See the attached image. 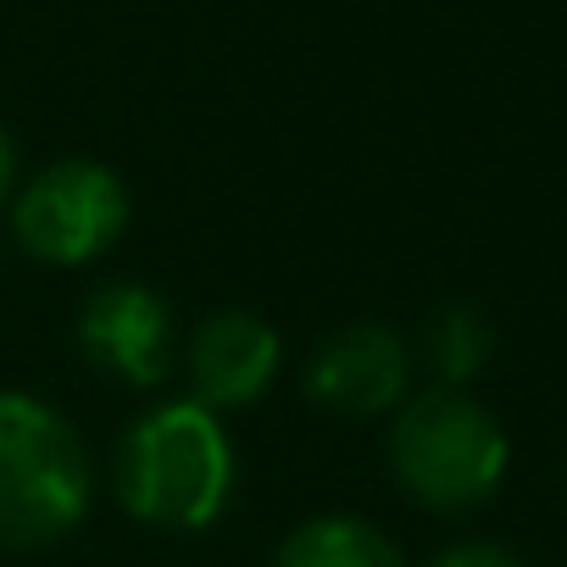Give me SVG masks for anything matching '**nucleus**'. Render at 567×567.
Returning <instances> with one entry per match:
<instances>
[{"label": "nucleus", "mask_w": 567, "mask_h": 567, "mask_svg": "<svg viewBox=\"0 0 567 567\" xmlns=\"http://www.w3.org/2000/svg\"><path fill=\"white\" fill-rule=\"evenodd\" d=\"M234 440L217 412L189 395L151 401L112 445V495L117 506L162 534H200L234 501Z\"/></svg>", "instance_id": "nucleus-1"}, {"label": "nucleus", "mask_w": 567, "mask_h": 567, "mask_svg": "<svg viewBox=\"0 0 567 567\" xmlns=\"http://www.w3.org/2000/svg\"><path fill=\"white\" fill-rule=\"evenodd\" d=\"M95 501V462L68 412L0 390V550L68 539Z\"/></svg>", "instance_id": "nucleus-2"}, {"label": "nucleus", "mask_w": 567, "mask_h": 567, "mask_svg": "<svg viewBox=\"0 0 567 567\" xmlns=\"http://www.w3.org/2000/svg\"><path fill=\"white\" fill-rule=\"evenodd\" d=\"M506 434L467 390H412L390 412V473L429 512H473L506 478Z\"/></svg>", "instance_id": "nucleus-3"}, {"label": "nucleus", "mask_w": 567, "mask_h": 567, "mask_svg": "<svg viewBox=\"0 0 567 567\" xmlns=\"http://www.w3.org/2000/svg\"><path fill=\"white\" fill-rule=\"evenodd\" d=\"M128 217H134V195L123 173L95 156L45 162L34 178H18V195L7 206L12 239L45 267L101 261L128 234Z\"/></svg>", "instance_id": "nucleus-4"}, {"label": "nucleus", "mask_w": 567, "mask_h": 567, "mask_svg": "<svg viewBox=\"0 0 567 567\" xmlns=\"http://www.w3.org/2000/svg\"><path fill=\"white\" fill-rule=\"evenodd\" d=\"M79 351L128 390H162L178 373L184 329L173 301L156 284L140 278H106L84 296L79 312Z\"/></svg>", "instance_id": "nucleus-5"}, {"label": "nucleus", "mask_w": 567, "mask_h": 567, "mask_svg": "<svg viewBox=\"0 0 567 567\" xmlns=\"http://www.w3.org/2000/svg\"><path fill=\"white\" fill-rule=\"evenodd\" d=\"M417 379V357L412 340L390 323H346L334 334L318 340V351L307 357L301 390L312 406L334 412V417H384L412 395Z\"/></svg>", "instance_id": "nucleus-6"}, {"label": "nucleus", "mask_w": 567, "mask_h": 567, "mask_svg": "<svg viewBox=\"0 0 567 567\" xmlns=\"http://www.w3.org/2000/svg\"><path fill=\"white\" fill-rule=\"evenodd\" d=\"M284 368V340L267 318L245 312V307H217L206 312L178 351V373H184V395L206 412H245L256 406L272 379Z\"/></svg>", "instance_id": "nucleus-7"}, {"label": "nucleus", "mask_w": 567, "mask_h": 567, "mask_svg": "<svg viewBox=\"0 0 567 567\" xmlns=\"http://www.w3.org/2000/svg\"><path fill=\"white\" fill-rule=\"evenodd\" d=\"M267 567H406V556L379 523L351 512H323L284 534Z\"/></svg>", "instance_id": "nucleus-8"}, {"label": "nucleus", "mask_w": 567, "mask_h": 567, "mask_svg": "<svg viewBox=\"0 0 567 567\" xmlns=\"http://www.w3.org/2000/svg\"><path fill=\"white\" fill-rule=\"evenodd\" d=\"M489 351H495V329H489V318H484L473 301L440 307V312L429 318L423 340L412 346V357H417V368L429 373V384H445V390H467V384L484 373Z\"/></svg>", "instance_id": "nucleus-9"}, {"label": "nucleus", "mask_w": 567, "mask_h": 567, "mask_svg": "<svg viewBox=\"0 0 567 567\" xmlns=\"http://www.w3.org/2000/svg\"><path fill=\"white\" fill-rule=\"evenodd\" d=\"M429 567H523L506 545H489V539H462V545H445Z\"/></svg>", "instance_id": "nucleus-10"}, {"label": "nucleus", "mask_w": 567, "mask_h": 567, "mask_svg": "<svg viewBox=\"0 0 567 567\" xmlns=\"http://www.w3.org/2000/svg\"><path fill=\"white\" fill-rule=\"evenodd\" d=\"M12 195H18V145H12L7 123H0V217H7Z\"/></svg>", "instance_id": "nucleus-11"}]
</instances>
